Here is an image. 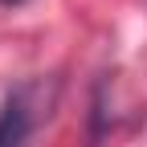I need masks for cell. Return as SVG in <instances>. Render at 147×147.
<instances>
[{"label":"cell","mask_w":147,"mask_h":147,"mask_svg":"<svg viewBox=\"0 0 147 147\" xmlns=\"http://www.w3.org/2000/svg\"><path fill=\"white\" fill-rule=\"evenodd\" d=\"M29 127H33V110L25 102V94H12L0 106V147H21L29 139Z\"/></svg>","instance_id":"obj_1"},{"label":"cell","mask_w":147,"mask_h":147,"mask_svg":"<svg viewBox=\"0 0 147 147\" xmlns=\"http://www.w3.org/2000/svg\"><path fill=\"white\" fill-rule=\"evenodd\" d=\"M0 4H21V0H0Z\"/></svg>","instance_id":"obj_2"}]
</instances>
